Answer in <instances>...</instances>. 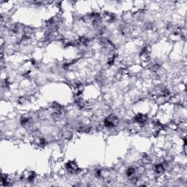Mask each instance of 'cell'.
<instances>
[{
  "label": "cell",
  "mask_w": 187,
  "mask_h": 187,
  "mask_svg": "<svg viewBox=\"0 0 187 187\" xmlns=\"http://www.w3.org/2000/svg\"><path fill=\"white\" fill-rule=\"evenodd\" d=\"M164 169H165V168H164L163 164H157L156 165H155L154 168L155 173H158V174L162 173L164 171Z\"/></svg>",
  "instance_id": "obj_3"
},
{
  "label": "cell",
  "mask_w": 187,
  "mask_h": 187,
  "mask_svg": "<svg viewBox=\"0 0 187 187\" xmlns=\"http://www.w3.org/2000/svg\"><path fill=\"white\" fill-rule=\"evenodd\" d=\"M147 120V116L143 114H138L135 117V121L140 124H143Z\"/></svg>",
  "instance_id": "obj_2"
},
{
  "label": "cell",
  "mask_w": 187,
  "mask_h": 187,
  "mask_svg": "<svg viewBox=\"0 0 187 187\" xmlns=\"http://www.w3.org/2000/svg\"><path fill=\"white\" fill-rule=\"evenodd\" d=\"M143 161L144 162L145 164H150V163L151 162V159L146 156L143 157Z\"/></svg>",
  "instance_id": "obj_5"
},
{
  "label": "cell",
  "mask_w": 187,
  "mask_h": 187,
  "mask_svg": "<svg viewBox=\"0 0 187 187\" xmlns=\"http://www.w3.org/2000/svg\"><path fill=\"white\" fill-rule=\"evenodd\" d=\"M118 118L115 115H111L105 118V121H104V124H105V127H114L118 124Z\"/></svg>",
  "instance_id": "obj_1"
},
{
  "label": "cell",
  "mask_w": 187,
  "mask_h": 187,
  "mask_svg": "<svg viewBox=\"0 0 187 187\" xmlns=\"http://www.w3.org/2000/svg\"><path fill=\"white\" fill-rule=\"evenodd\" d=\"M135 173V169L133 168H129L127 171V175L129 178H132V177H134Z\"/></svg>",
  "instance_id": "obj_4"
}]
</instances>
